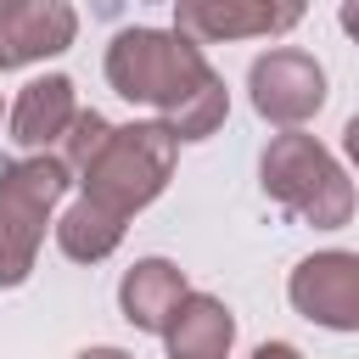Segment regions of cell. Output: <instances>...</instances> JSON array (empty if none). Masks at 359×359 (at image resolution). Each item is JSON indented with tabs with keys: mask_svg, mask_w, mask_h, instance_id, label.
Here are the masks:
<instances>
[{
	"mask_svg": "<svg viewBox=\"0 0 359 359\" xmlns=\"http://www.w3.org/2000/svg\"><path fill=\"white\" fill-rule=\"evenodd\" d=\"M342 151H348V163H353V174H359V112L342 123Z\"/></svg>",
	"mask_w": 359,
	"mask_h": 359,
	"instance_id": "obj_14",
	"label": "cell"
},
{
	"mask_svg": "<svg viewBox=\"0 0 359 359\" xmlns=\"http://www.w3.org/2000/svg\"><path fill=\"white\" fill-rule=\"evenodd\" d=\"M50 230H56V247H62L73 264H101V258H112V252H118V241H123V230H129V224H123V219H112V213H101L95 202H84V196H79V202L50 224Z\"/></svg>",
	"mask_w": 359,
	"mask_h": 359,
	"instance_id": "obj_12",
	"label": "cell"
},
{
	"mask_svg": "<svg viewBox=\"0 0 359 359\" xmlns=\"http://www.w3.org/2000/svg\"><path fill=\"white\" fill-rule=\"evenodd\" d=\"M73 359H135V353H123V348H84V353H73Z\"/></svg>",
	"mask_w": 359,
	"mask_h": 359,
	"instance_id": "obj_17",
	"label": "cell"
},
{
	"mask_svg": "<svg viewBox=\"0 0 359 359\" xmlns=\"http://www.w3.org/2000/svg\"><path fill=\"white\" fill-rule=\"evenodd\" d=\"M79 39V11L67 0H0V73L62 56Z\"/></svg>",
	"mask_w": 359,
	"mask_h": 359,
	"instance_id": "obj_8",
	"label": "cell"
},
{
	"mask_svg": "<svg viewBox=\"0 0 359 359\" xmlns=\"http://www.w3.org/2000/svg\"><path fill=\"white\" fill-rule=\"evenodd\" d=\"M185 292L191 286H185V269L174 258H135L123 269V280H118V314L135 331L163 337L168 320H174V309L185 303Z\"/></svg>",
	"mask_w": 359,
	"mask_h": 359,
	"instance_id": "obj_10",
	"label": "cell"
},
{
	"mask_svg": "<svg viewBox=\"0 0 359 359\" xmlns=\"http://www.w3.org/2000/svg\"><path fill=\"white\" fill-rule=\"evenodd\" d=\"M247 95H252V112L264 123L303 129L325 107V67L309 50H297V45H269L247 67Z\"/></svg>",
	"mask_w": 359,
	"mask_h": 359,
	"instance_id": "obj_5",
	"label": "cell"
},
{
	"mask_svg": "<svg viewBox=\"0 0 359 359\" xmlns=\"http://www.w3.org/2000/svg\"><path fill=\"white\" fill-rule=\"evenodd\" d=\"M286 297L309 325L359 331V252L325 247V252L297 258V269L286 275Z\"/></svg>",
	"mask_w": 359,
	"mask_h": 359,
	"instance_id": "obj_6",
	"label": "cell"
},
{
	"mask_svg": "<svg viewBox=\"0 0 359 359\" xmlns=\"http://www.w3.org/2000/svg\"><path fill=\"white\" fill-rule=\"evenodd\" d=\"M107 140H112V123H107L95 107H79V118H73L67 135H62V163H67V174H84V168L101 157Z\"/></svg>",
	"mask_w": 359,
	"mask_h": 359,
	"instance_id": "obj_13",
	"label": "cell"
},
{
	"mask_svg": "<svg viewBox=\"0 0 359 359\" xmlns=\"http://www.w3.org/2000/svg\"><path fill=\"white\" fill-rule=\"evenodd\" d=\"M252 359H303V353H297L292 342H258V348H252Z\"/></svg>",
	"mask_w": 359,
	"mask_h": 359,
	"instance_id": "obj_16",
	"label": "cell"
},
{
	"mask_svg": "<svg viewBox=\"0 0 359 359\" xmlns=\"http://www.w3.org/2000/svg\"><path fill=\"white\" fill-rule=\"evenodd\" d=\"M67 185H73V174L50 151L0 163V286H22L34 275L45 224H50L56 202L67 196Z\"/></svg>",
	"mask_w": 359,
	"mask_h": 359,
	"instance_id": "obj_4",
	"label": "cell"
},
{
	"mask_svg": "<svg viewBox=\"0 0 359 359\" xmlns=\"http://www.w3.org/2000/svg\"><path fill=\"white\" fill-rule=\"evenodd\" d=\"M79 118V90H73V79L67 73H45V79H28L22 90H17V101H11V140L28 151V157H39L45 146H62V135H67V123Z\"/></svg>",
	"mask_w": 359,
	"mask_h": 359,
	"instance_id": "obj_9",
	"label": "cell"
},
{
	"mask_svg": "<svg viewBox=\"0 0 359 359\" xmlns=\"http://www.w3.org/2000/svg\"><path fill=\"white\" fill-rule=\"evenodd\" d=\"M107 84L123 101L151 107L180 146L208 140L230 112L224 79L208 67L202 45H191L174 28H123L107 45Z\"/></svg>",
	"mask_w": 359,
	"mask_h": 359,
	"instance_id": "obj_1",
	"label": "cell"
},
{
	"mask_svg": "<svg viewBox=\"0 0 359 359\" xmlns=\"http://www.w3.org/2000/svg\"><path fill=\"white\" fill-rule=\"evenodd\" d=\"M337 22H342V34L359 45V0H342V11H337Z\"/></svg>",
	"mask_w": 359,
	"mask_h": 359,
	"instance_id": "obj_15",
	"label": "cell"
},
{
	"mask_svg": "<svg viewBox=\"0 0 359 359\" xmlns=\"http://www.w3.org/2000/svg\"><path fill=\"white\" fill-rule=\"evenodd\" d=\"M174 157H180V140L157 123V118H135V123H112V140L101 146V157L79 174V196L95 202L101 213L112 219H135L140 208H151L168 180H174Z\"/></svg>",
	"mask_w": 359,
	"mask_h": 359,
	"instance_id": "obj_2",
	"label": "cell"
},
{
	"mask_svg": "<svg viewBox=\"0 0 359 359\" xmlns=\"http://www.w3.org/2000/svg\"><path fill=\"white\" fill-rule=\"evenodd\" d=\"M303 22L297 0H174V34L191 45H224V39H269Z\"/></svg>",
	"mask_w": 359,
	"mask_h": 359,
	"instance_id": "obj_7",
	"label": "cell"
},
{
	"mask_svg": "<svg viewBox=\"0 0 359 359\" xmlns=\"http://www.w3.org/2000/svg\"><path fill=\"white\" fill-rule=\"evenodd\" d=\"M258 185L275 208H286L297 224L342 230L353 219V180L342 163L303 129H280L258 157Z\"/></svg>",
	"mask_w": 359,
	"mask_h": 359,
	"instance_id": "obj_3",
	"label": "cell"
},
{
	"mask_svg": "<svg viewBox=\"0 0 359 359\" xmlns=\"http://www.w3.org/2000/svg\"><path fill=\"white\" fill-rule=\"evenodd\" d=\"M163 342H168V359H224L236 342V314L213 292H185Z\"/></svg>",
	"mask_w": 359,
	"mask_h": 359,
	"instance_id": "obj_11",
	"label": "cell"
}]
</instances>
